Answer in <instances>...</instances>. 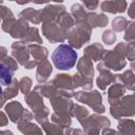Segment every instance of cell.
Instances as JSON below:
<instances>
[{"label":"cell","mask_w":135,"mask_h":135,"mask_svg":"<svg viewBox=\"0 0 135 135\" xmlns=\"http://www.w3.org/2000/svg\"><path fill=\"white\" fill-rule=\"evenodd\" d=\"M52 60L55 68L58 70L66 71L76 64L77 53L70 44H60L53 52Z\"/></svg>","instance_id":"cell-1"},{"label":"cell","mask_w":135,"mask_h":135,"mask_svg":"<svg viewBox=\"0 0 135 135\" xmlns=\"http://www.w3.org/2000/svg\"><path fill=\"white\" fill-rule=\"evenodd\" d=\"M12 77H13L12 70H9V68H6L4 65V63H1V81H2L3 85L11 83Z\"/></svg>","instance_id":"cell-2"}]
</instances>
